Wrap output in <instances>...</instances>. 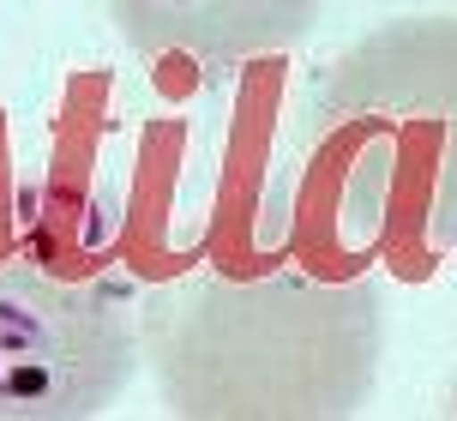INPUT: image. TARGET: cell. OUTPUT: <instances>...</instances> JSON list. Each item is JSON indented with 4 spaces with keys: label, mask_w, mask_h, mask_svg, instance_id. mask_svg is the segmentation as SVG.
Returning <instances> with one entry per match:
<instances>
[{
    "label": "cell",
    "mask_w": 457,
    "mask_h": 421,
    "mask_svg": "<svg viewBox=\"0 0 457 421\" xmlns=\"http://www.w3.org/2000/svg\"><path fill=\"white\" fill-rule=\"evenodd\" d=\"M138 350L162 398L193 421H337L373 398V283L265 271H193L138 307Z\"/></svg>",
    "instance_id": "1"
},
{
    "label": "cell",
    "mask_w": 457,
    "mask_h": 421,
    "mask_svg": "<svg viewBox=\"0 0 457 421\" xmlns=\"http://www.w3.org/2000/svg\"><path fill=\"white\" fill-rule=\"evenodd\" d=\"M307 175L343 241L457 253V19H397L320 78L301 109Z\"/></svg>",
    "instance_id": "2"
},
{
    "label": "cell",
    "mask_w": 457,
    "mask_h": 421,
    "mask_svg": "<svg viewBox=\"0 0 457 421\" xmlns=\"http://www.w3.org/2000/svg\"><path fill=\"white\" fill-rule=\"evenodd\" d=\"M109 12L145 54H181L193 67L228 72L301 43L320 19V0H109Z\"/></svg>",
    "instance_id": "4"
},
{
    "label": "cell",
    "mask_w": 457,
    "mask_h": 421,
    "mask_svg": "<svg viewBox=\"0 0 457 421\" xmlns=\"http://www.w3.org/2000/svg\"><path fill=\"white\" fill-rule=\"evenodd\" d=\"M445 416H457V385H452V398H445Z\"/></svg>",
    "instance_id": "5"
},
{
    "label": "cell",
    "mask_w": 457,
    "mask_h": 421,
    "mask_svg": "<svg viewBox=\"0 0 457 421\" xmlns=\"http://www.w3.org/2000/svg\"><path fill=\"white\" fill-rule=\"evenodd\" d=\"M138 367V307L103 259H0V421L103 416Z\"/></svg>",
    "instance_id": "3"
}]
</instances>
